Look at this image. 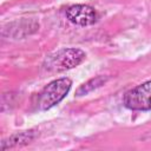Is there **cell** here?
Instances as JSON below:
<instances>
[{
    "mask_svg": "<svg viewBox=\"0 0 151 151\" xmlns=\"http://www.w3.org/2000/svg\"><path fill=\"white\" fill-rule=\"evenodd\" d=\"M72 80L67 77L58 78L48 83L38 94L37 106L41 111H46L59 104L70 92Z\"/></svg>",
    "mask_w": 151,
    "mask_h": 151,
    "instance_id": "1",
    "label": "cell"
},
{
    "mask_svg": "<svg viewBox=\"0 0 151 151\" xmlns=\"http://www.w3.org/2000/svg\"><path fill=\"white\" fill-rule=\"evenodd\" d=\"M85 58H86V53L80 48H76V47L63 48L48 55L45 60L44 66L48 71L60 72L80 65L85 60Z\"/></svg>",
    "mask_w": 151,
    "mask_h": 151,
    "instance_id": "2",
    "label": "cell"
},
{
    "mask_svg": "<svg viewBox=\"0 0 151 151\" xmlns=\"http://www.w3.org/2000/svg\"><path fill=\"white\" fill-rule=\"evenodd\" d=\"M123 104L132 111H150L151 110V80L139 84L123 97Z\"/></svg>",
    "mask_w": 151,
    "mask_h": 151,
    "instance_id": "3",
    "label": "cell"
},
{
    "mask_svg": "<svg viewBox=\"0 0 151 151\" xmlns=\"http://www.w3.org/2000/svg\"><path fill=\"white\" fill-rule=\"evenodd\" d=\"M65 13L68 21L77 26L93 25L98 19V14L96 9L88 5H83V4H77L67 7Z\"/></svg>",
    "mask_w": 151,
    "mask_h": 151,
    "instance_id": "4",
    "label": "cell"
},
{
    "mask_svg": "<svg viewBox=\"0 0 151 151\" xmlns=\"http://www.w3.org/2000/svg\"><path fill=\"white\" fill-rule=\"evenodd\" d=\"M34 138L33 131H24V132H19L15 134H12L7 140H4L2 143H8V145H6L2 150H6L8 147H13L15 145H21V144H27L29 143L32 139Z\"/></svg>",
    "mask_w": 151,
    "mask_h": 151,
    "instance_id": "5",
    "label": "cell"
},
{
    "mask_svg": "<svg viewBox=\"0 0 151 151\" xmlns=\"http://www.w3.org/2000/svg\"><path fill=\"white\" fill-rule=\"evenodd\" d=\"M107 78L103 77V76H99V77H96L88 81H86L85 84H83L78 90H77V96H83V94H87L88 92L93 91L94 88L101 86L105 81H106Z\"/></svg>",
    "mask_w": 151,
    "mask_h": 151,
    "instance_id": "6",
    "label": "cell"
}]
</instances>
